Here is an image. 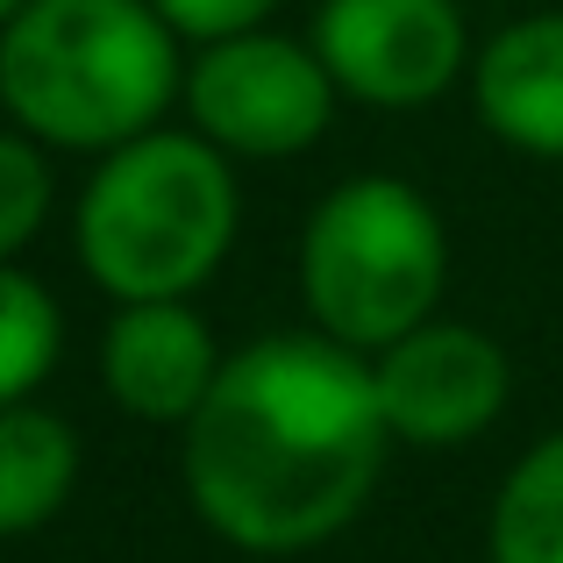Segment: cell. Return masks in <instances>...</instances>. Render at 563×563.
<instances>
[{"label": "cell", "instance_id": "cell-13", "mask_svg": "<svg viewBox=\"0 0 563 563\" xmlns=\"http://www.w3.org/2000/svg\"><path fill=\"white\" fill-rule=\"evenodd\" d=\"M57 207V172L36 136L0 122V264H22V250L51 229Z\"/></svg>", "mask_w": 563, "mask_h": 563}, {"label": "cell", "instance_id": "cell-12", "mask_svg": "<svg viewBox=\"0 0 563 563\" xmlns=\"http://www.w3.org/2000/svg\"><path fill=\"white\" fill-rule=\"evenodd\" d=\"M65 357V314L57 292L22 264H0V407L36 399V385Z\"/></svg>", "mask_w": 563, "mask_h": 563}, {"label": "cell", "instance_id": "cell-14", "mask_svg": "<svg viewBox=\"0 0 563 563\" xmlns=\"http://www.w3.org/2000/svg\"><path fill=\"white\" fill-rule=\"evenodd\" d=\"M172 29H179L186 51L200 43H221V36H243V29H264L278 14V0H151Z\"/></svg>", "mask_w": 563, "mask_h": 563}, {"label": "cell", "instance_id": "cell-10", "mask_svg": "<svg viewBox=\"0 0 563 563\" xmlns=\"http://www.w3.org/2000/svg\"><path fill=\"white\" fill-rule=\"evenodd\" d=\"M79 485V428L65 413L14 399L0 407V536H36Z\"/></svg>", "mask_w": 563, "mask_h": 563}, {"label": "cell", "instance_id": "cell-4", "mask_svg": "<svg viewBox=\"0 0 563 563\" xmlns=\"http://www.w3.org/2000/svg\"><path fill=\"white\" fill-rule=\"evenodd\" d=\"M450 292V229L421 186L357 172L329 186L300 229V300L321 335L378 357L407 329L435 321Z\"/></svg>", "mask_w": 563, "mask_h": 563}, {"label": "cell", "instance_id": "cell-8", "mask_svg": "<svg viewBox=\"0 0 563 563\" xmlns=\"http://www.w3.org/2000/svg\"><path fill=\"white\" fill-rule=\"evenodd\" d=\"M229 350L192 300H114L100 329V385L143 428H186L214 393Z\"/></svg>", "mask_w": 563, "mask_h": 563}, {"label": "cell", "instance_id": "cell-9", "mask_svg": "<svg viewBox=\"0 0 563 563\" xmlns=\"http://www.w3.org/2000/svg\"><path fill=\"white\" fill-rule=\"evenodd\" d=\"M471 114L521 157L563 165V8L493 29L471 57Z\"/></svg>", "mask_w": 563, "mask_h": 563}, {"label": "cell", "instance_id": "cell-3", "mask_svg": "<svg viewBox=\"0 0 563 563\" xmlns=\"http://www.w3.org/2000/svg\"><path fill=\"white\" fill-rule=\"evenodd\" d=\"M243 229L235 157L200 129H151L122 151L93 157L71 200L79 272L108 300H192L229 264Z\"/></svg>", "mask_w": 563, "mask_h": 563}, {"label": "cell", "instance_id": "cell-6", "mask_svg": "<svg viewBox=\"0 0 563 563\" xmlns=\"http://www.w3.org/2000/svg\"><path fill=\"white\" fill-rule=\"evenodd\" d=\"M335 93L357 108L413 114L471 79V29L456 0H321L307 29Z\"/></svg>", "mask_w": 563, "mask_h": 563}, {"label": "cell", "instance_id": "cell-7", "mask_svg": "<svg viewBox=\"0 0 563 563\" xmlns=\"http://www.w3.org/2000/svg\"><path fill=\"white\" fill-rule=\"evenodd\" d=\"M372 385L393 442L407 450H456L478 442L514 399V357L478 321H421L372 357Z\"/></svg>", "mask_w": 563, "mask_h": 563}, {"label": "cell", "instance_id": "cell-5", "mask_svg": "<svg viewBox=\"0 0 563 563\" xmlns=\"http://www.w3.org/2000/svg\"><path fill=\"white\" fill-rule=\"evenodd\" d=\"M335 108H343V93H335L329 65L314 57V43L286 36L272 22L186 51L179 114H186V129H200L235 165L307 157L329 136Z\"/></svg>", "mask_w": 563, "mask_h": 563}, {"label": "cell", "instance_id": "cell-15", "mask_svg": "<svg viewBox=\"0 0 563 563\" xmlns=\"http://www.w3.org/2000/svg\"><path fill=\"white\" fill-rule=\"evenodd\" d=\"M22 8H29V0H0V29H8V22H14Z\"/></svg>", "mask_w": 563, "mask_h": 563}, {"label": "cell", "instance_id": "cell-11", "mask_svg": "<svg viewBox=\"0 0 563 563\" xmlns=\"http://www.w3.org/2000/svg\"><path fill=\"white\" fill-rule=\"evenodd\" d=\"M485 556L493 563H563V428L521 450L499 478L485 514Z\"/></svg>", "mask_w": 563, "mask_h": 563}, {"label": "cell", "instance_id": "cell-1", "mask_svg": "<svg viewBox=\"0 0 563 563\" xmlns=\"http://www.w3.org/2000/svg\"><path fill=\"white\" fill-rule=\"evenodd\" d=\"M385 450L372 357L321 329H278L229 350L214 393L179 428V478L229 550L300 556L372 507Z\"/></svg>", "mask_w": 563, "mask_h": 563}, {"label": "cell", "instance_id": "cell-2", "mask_svg": "<svg viewBox=\"0 0 563 563\" xmlns=\"http://www.w3.org/2000/svg\"><path fill=\"white\" fill-rule=\"evenodd\" d=\"M186 43L151 0H29L0 29V114L43 151L108 157L172 122Z\"/></svg>", "mask_w": 563, "mask_h": 563}]
</instances>
